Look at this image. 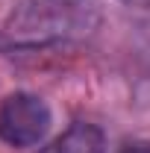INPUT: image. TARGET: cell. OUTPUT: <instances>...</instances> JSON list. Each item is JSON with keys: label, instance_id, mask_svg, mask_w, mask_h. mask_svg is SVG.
<instances>
[{"label": "cell", "instance_id": "7a4b0ae2", "mask_svg": "<svg viewBox=\"0 0 150 153\" xmlns=\"http://www.w3.org/2000/svg\"><path fill=\"white\" fill-rule=\"evenodd\" d=\"M50 130V109L41 97L15 91L0 103V138L9 147H33Z\"/></svg>", "mask_w": 150, "mask_h": 153}, {"label": "cell", "instance_id": "3957f363", "mask_svg": "<svg viewBox=\"0 0 150 153\" xmlns=\"http://www.w3.org/2000/svg\"><path fill=\"white\" fill-rule=\"evenodd\" d=\"M103 147L106 141H103L100 127H94L88 121H76L38 153H103Z\"/></svg>", "mask_w": 150, "mask_h": 153}, {"label": "cell", "instance_id": "277c9868", "mask_svg": "<svg viewBox=\"0 0 150 153\" xmlns=\"http://www.w3.org/2000/svg\"><path fill=\"white\" fill-rule=\"evenodd\" d=\"M118 153H150V141H127Z\"/></svg>", "mask_w": 150, "mask_h": 153}, {"label": "cell", "instance_id": "6da1fadb", "mask_svg": "<svg viewBox=\"0 0 150 153\" xmlns=\"http://www.w3.org/2000/svg\"><path fill=\"white\" fill-rule=\"evenodd\" d=\"M94 0H24L0 30L9 53H44L76 44L97 27Z\"/></svg>", "mask_w": 150, "mask_h": 153}]
</instances>
